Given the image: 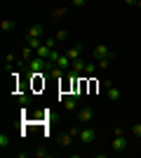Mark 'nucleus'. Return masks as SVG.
I'll return each mask as SVG.
<instances>
[{
  "label": "nucleus",
  "instance_id": "obj_4",
  "mask_svg": "<svg viewBox=\"0 0 141 158\" xmlns=\"http://www.w3.org/2000/svg\"><path fill=\"white\" fill-rule=\"evenodd\" d=\"M113 52H111V47L108 45H96L94 47V59H111Z\"/></svg>",
  "mask_w": 141,
  "mask_h": 158
},
{
  "label": "nucleus",
  "instance_id": "obj_15",
  "mask_svg": "<svg viewBox=\"0 0 141 158\" xmlns=\"http://www.w3.org/2000/svg\"><path fill=\"white\" fill-rule=\"evenodd\" d=\"M54 38L59 40V43H64V40H66V38H68V31H66V28H59V31L54 33Z\"/></svg>",
  "mask_w": 141,
  "mask_h": 158
},
{
  "label": "nucleus",
  "instance_id": "obj_11",
  "mask_svg": "<svg viewBox=\"0 0 141 158\" xmlns=\"http://www.w3.org/2000/svg\"><path fill=\"white\" fill-rule=\"evenodd\" d=\"M85 66H87V64H85L82 59H75V61H73V66H71V71L80 76V73H85Z\"/></svg>",
  "mask_w": 141,
  "mask_h": 158
},
{
  "label": "nucleus",
  "instance_id": "obj_9",
  "mask_svg": "<svg viewBox=\"0 0 141 158\" xmlns=\"http://www.w3.org/2000/svg\"><path fill=\"white\" fill-rule=\"evenodd\" d=\"M49 54H52V47L47 45V43H42V45L35 50V57H42V59H49Z\"/></svg>",
  "mask_w": 141,
  "mask_h": 158
},
{
  "label": "nucleus",
  "instance_id": "obj_18",
  "mask_svg": "<svg viewBox=\"0 0 141 158\" xmlns=\"http://www.w3.org/2000/svg\"><path fill=\"white\" fill-rule=\"evenodd\" d=\"M0 146H2V149L10 146V135H0Z\"/></svg>",
  "mask_w": 141,
  "mask_h": 158
},
{
  "label": "nucleus",
  "instance_id": "obj_13",
  "mask_svg": "<svg viewBox=\"0 0 141 158\" xmlns=\"http://www.w3.org/2000/svg\"><path fill=\"white\" fill-rule=\"evenodd\" d=\"M26 45H28V47H31V50L35 52V50H38V47L42 45V43H40V38H26Z\"/></svg>",
  "mask_w": 141,
  "mask_h": 158
},
{
  "label": "nucleus",
  "instance_id": "obj_14",
  "mask_svg": "<svg viewBox=\"0 0 141 158\" xmlns=\"http://www.w3.org/2000/svg\"><path fill=\"white\" fill-rule=\"evenodd\" d=\"M61 17H66V7H57V10H52V19H61Z\"/></svg>",
  "mask_w": 141,
  "mask_h": 158
},
{
  "label": "nucleus",
  "instance_id": "obj_22",
  "mask_svg": "<svg viewBox=\"0 0 141 158\" xmlns=\"http://www.w3.org/2000/svg\"><path fill=\"white\" fill-rule=\"evenodd\" d=\"M99 61V69H108V64H111V59H96Z\"/></svg>",
  "mask_w": 141,
  "mask_h": 158
},
{
  "label": "nucleus",
  "instance_id": "obj_23",
  "mask_svg": "<svg viewBox=\"0 0 141 158\" xmlns=\"http://www.w3.org/2000/svg\"><path fill=\"white\" fill-rule=\"evenodd\" d=\"M122 2H125V5H129V7H132V5H136L139 0H122Z\"/></svg>",
  "mask_w": 141,
  "mask_h": 158
},
{
  "label": "nucleus",
  "instance_id": "obj_16",
  "mask_svg": "<svg viewBox=\"0 0 141 158\" xmlns=\"http://www.w3.org/2000/svg\"><path fill=\"white\" fill-rule=\"evenodd\" d=\"M33 156H35V158H49L52 153L47 151V149H38V151H33Z\"/></svg>",
  "mask_w": 141,
  "mask_h": 158
},
{
  "label": "nucleus",
  "instance_id": "obj_3",
  "mask_svg": "<svg viewBox=\"0 0 141 158\" xmlns=\"http://www.w3.org/2000/svg\"><path fill=\"white\" fill-rule=\"evenodd\" d=\"M78 135H80V130H78V127H68V130L64 132V137H61V146H64V149H66V146H71V144H73V139L78 137Z\"/></svg>",
  "mask_w": 141,
  "mask_h": 158
},
{
  "label": "nucleus",
  "instance_id": "obj_21",
  "mask_svg": "<svg viewBox=\"0 0 141 158\" xmlns=\"http://www.w3.org/2000/svg\"><path fill=\"white\" fill-rule=\"evenodd\" d=\"M94 71H96V66H94V64H87V66H85V73H87V76H92Z\"/></svg>",
  "mask_w": 141,
  "mask_h": 158
},
{
  "label": "nucleus",
  "instance_id": "obj_8",
  "mask_svg": "<svg viewBox=\"0 0 141 158\" xmlns=\"http://www.w3.org/2000/svg\"><path fill=\"white\" fill-rule=\"evenodd\" d=\"M80 54H82V45H71L68 52H66V57L71 61H75V59H80Z\"/></svg>",
  "mask_w": 141,
  "mask_h": 158
},
{
  "label": "nucleus",
  "instance_id": "obj_19",
  "mask_svg": "<svg viewBox=\"0 0 141 158\" xmlns=\"http://www.w3.org/2000/svg\"><path fill=\"white\" fill-rule=\"evenodd\" d=\"M132 132H134V137H139V139H141V120H139V123H134Z\"/></svg>",
  "mask_w": 141,
  "mask_h": 158
},
{
  "label": "nucleus",
  "instance_id": "obj_1",
  "mask_svg": "<svg viewBox=\"0 0 141 158\" xmlns=\"http://www.w3.org/2000/svg\"><path fill=\"white\" fill-rule=\"evenodd\" d=\"M78 139H80V144H92L94 139H96V130H94V127H82Z\"/></svg>",
  "mask_w": 141,
  "mask_h": 158
},
{
  "label": "nucleus",
  "instance_id": "obj_17",
  "mask_svg": "<svg viewBox=\"0 0 141 158\" xmlns=\"http://www.w3.org/2000/svg\"><path fill=\"white\" fill-rule=\"evenodd\" d=\"M19 104H24V106H26V104H31V94H28V92H26V94L21 92V94H19Z\"/></svg>",
  "mask_w": 141,
  "mask_h": 158
},
{
  "label": "nucleus",
  "instance_id": "obj_7",
  "mask_svg": "<svg viewBox=\"0 0 141 158\" xmlns=\"http://www.w3.org/2000/svg\"><path fill=\"white\" fill-rule=\"evenodd\" d=\"M64 109H66V111H78V97H75V94H68V97L64 99Z\"/></svg>",
  "mask_w": 141,
  "mask_h": 158
},
{
  "label": "nucleus",
  "instance_id": "obj_5",
  "mask_svg": "<svg viewBox=\"0 0 141 158\" xmlns=\"http://www.w3.org/2000/svg\"><path fill=\"white\" fill-rule=\"evenodd\" d=\"M78 118H80V123H92L94 109H92V106H82V109H78Z\"/></svg>",
  "mask_w": 141,
  "mask_h": 158
},
{
  "label": "nucleus",
  "instance_id": "obj_20",
  "mask_svg": "<svg viewBox=\"0 0 141 158\" xmlns=\"http://www.w3.org/2000/svg\"><path fill=\"white\" fill-rule=\"evenodd\" d=\"M71 5H73V7H85V5H87V0H71Z\"/></svg>",
  "mask_w": 141,
  "mask_h": 158
},
{
  "label": "nucleus",
  "instance_id": "obj_6",
  "mask_svg": "<svg viewBox=\"0 0 141 158\" xmlns=\"http://www.w3.org/2000/svg\"><path fill=\"white\" fill-rule=\"evenodd\" d=\"M42 33H45V26H42V24H31L26 38H42Z\"/></svg>",
  "mask_w": 141,
  "mask_h": 158
},
{
  "label": "nucleus",
  "instance_id": "obj_12",
  "mask_svg": "<svg viewBox=\"0 0 141 158\" xmlns=\"http://www.w3.org/2000/svg\"><path fill=\"white\" fill-rule=\"evenodd\" d=\"M0 28H2V31H14V28H17V24H14L12 19H2V24H0Z\"/></svg>",
  "mask_w": 141,
  "mask_h": 158
},
{
  "label": "nucleus",
  "instance_id": "obj_2",
  "mask_svg": "<svg viewBox=\"0 0 141 158\" xmlns=\"http://www.w3.org/2000/svg\"><path fill=\"white\" fill-rule=\"evenodd\" d=\"M111 146H113V151H118V153H122V151H127L129 149V142L122 135H115L113 137V142H111Z\"/></svg>",
  "mask_w": 141,
  "mask_h": 158
},
{
  "label": "nucleus",
  "instance_id": "obj_10",
  "mask_svg": "<svg viewBox=\"0 0 141 158\" xmlns=\"http://www.w3.org/2000/svg\"><path fill=\"white\" fill-rule=\"evenodd\" d=\"M108 102H111V104H115V102H120V97H122V92L120 90H118V87H108Z\"/></svg>",
  "mask_w": 141,
  "mask_h": 158
}]
</instances>
